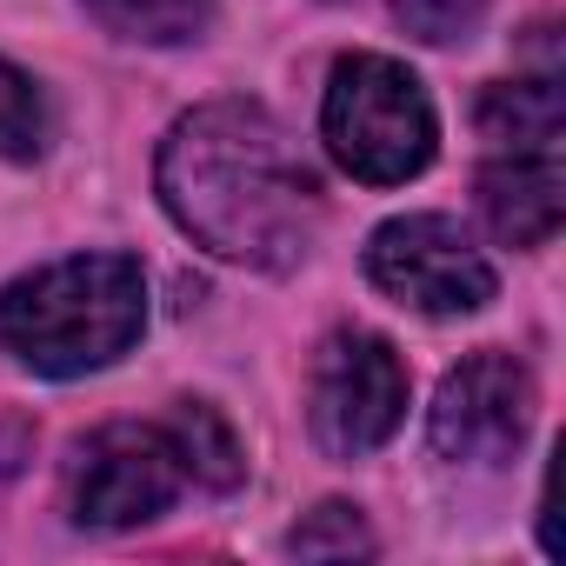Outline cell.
<instances>
[{"label": "cell", "mask_w": 566, "mask_h": 566, "mask_svg": "<svg viewBox=\"0 0 566 566\" xmlns=\"http://www.w3.org/2000/svg\"><path fill=\"white\" fill-rule=\"evenodd\" d=\"M160 207L220 260L280 273L321 233V180L294 134L253 101H213L167 127L154 160Z\"/></svg>", "instance_id": "cell-1"}, {"label": "cell", "mask_w": 566, "mask_h": 566, "mask_svg": "<svg viewBox=\"0 0 566 566\" xmlns=\"http://www.w3.org/2000/svg\"><path fill=\"white\" fill-rule=\"evenodd\" d=\"M147 327V273L127 253H67L0 294V340L48 380L114 367Z\"/></svg>", "instance_id": "cell-2"}, {"label": "cell", "mask_w": 566, "mask_h": 566, "mask_svg": "<svg viewBox=\"0 0 566 566\" xmlns=\"http://www.w3.org/2000/svg\"><path fill=\"white\" fill-rule=\"evenodd\" d=\"M321 134H327L334 160L367 187H400V180L427 174V160L440 147L433 101H427L420 74H407L394 54H347L334 67L327 101H321Z\"/></svg>", "instance_id": "cell-3"}, {"label": "cell", "mask_w": 566, "mask_h": 566, "mask_svg": "<svg viewBox=\"0 0 566 566\" xmlns=\"http://www.w3.org/2000/svg\"><path fill=\"white\" fill-rule=\"evenodd\" d=\"M367 280L387 301H400L413 314H433V321L480 314L493 301L486 253L447 213H400V220L374 227V240H367Z\"/></svg>", "instance_id": "cell-4"}, {"label": "cell", "mask_w": 566, "mask_h": 566, "mask_svg": "<svg viewBox=\"0 0 566 566\" xmlns=\"http://www.w3.org/2000/svg\"><path fill=\"white\" fill-rule=\"evenodd\" d=\"M407 420V367L380 334H334L314 360L307 380V427L321 453L334 460H367L387 447Z\"/></svg>", "instance_id": "cell-5"}, {"label": "cell", "mask_w": 566, "mask_h": 566, "mask_svg": "<svg viewBox=\"0 0 566 566\" xmlns=\"http://www.w3.org/2000/svg\"><path fill=\"white\" fill-rule=\"evenodd\" d=\"M180 486H187V473H180V453H174L167 427H134V420L87 433L74 467H67V506L94 533L160 520L180 500Z\"/></svg>", "instance_id": "cell-6"}, {"label": "cell", "mask_w": 566, "mask_h": 566, "mask_svg": "<svg viewBox=\"0 0 566 566\" xmlns=\"http://www.w3.org/2000/svg\"><path fill=\"white\" fill-rule=\"evenodd\" d=\"M533 433V374L513 354H467L433 407H427V440L453 467H500L526 447Z\"/></svg>", "instance_id": "cell-7"}, {"label": "cell", "mask_w": 566, "mask_h": 566, "mask_svg": "<svg viewBox=\"0 0 566 566\" xmlns=\"http://www.w3.org/2000/svg\"><path fill=\"white\" fill-rule=\"evenodd\" d=\"M480 213L506 247H546L566 220L559 147H500L480 160Z\"/></svg>", "instance_id": "cell-8"}, {"label": "cell", "mask_w": 566, "mask_h": 566, "mask_svg": "<svg viewBox=\"0 0 566 566\" xmlns=\"http://www.w3.org/2000/svg\"><path fill=\"white\" fill-rule=\"evenodd\" d=\"M480 140L486 154L500 147H559L566 140V101L553 74H526V81H500L480 94Z\"/></svg>", "instance_id": "cell-9"}, {"label": "cell", "mask_w": 566, "mask_h": 566, "mask_svg": "<svg viewBox=\"0 0 566 566\" xmlns=\"http://www.w3.org/2000/svg\"><path fill=\"white\" fill-rule=\"evenodd\" d=\"M160 427H167V440H174V453H180V473H187L193 486H207V493H233V486L247 480L240 433L227 427L220 407H207V400H180Z\"/></svg>", "instance_id": "cell-10"}, {"label": "cell", "mask_w": 566, "mask_h": 566, "mask_svg": "<svg viewBox=\"0 0 566 566\" xmlns=\"http://www.w3.org/2000/svg\"><path fill=\"white\" fill-rule=\"evenodd\" d=\"M81 8L120 34V41H140V48H180V41H200L207 21H213V0H81Z\"/></svg>", "instance_id": "cell-11"}, {"label": "cell", "mask_w": 566, "mask_h": 566, "mask_svg": "<svg viewBox=\"0 0 566 566\" xmlns=\"http://www.w3.org/2000/svg\"><path fill=\"white\" fill-rule=\"evenodd\" d=\"M287 553H301V559H367V553H374V533H367L360 506L321 500V506L287 533Z\"/></svg>", "instance_id": "cell-12"}, {"label": "cell", "mask_w": 566, "mask_h": 566, "mask_svg": "<svg viewBox=\"0 0 566 566\" xmlns=\"http://www.w3.org/2000/svg\"><path fill=\"white\" fill-rule=\"evenodd\" d=\"M48 147V107H41V87L0 61V160H34Z\"/></svg>", "instance_id": "cell-13"}, {"label": "cell", "mask_w": 566, "mask_h": 566, "mask_svg": "<svg viewBox=\"0 0 566 566\" xmlns=\"http://www.w3.org/2000/svg\"><path fill=\"white\" fill-rule=\"evenodd\" d=\"M394 14H400V28H407L413 41L453 48V41H467V34L480 28L486 0H394Z\"/></svg>", "instance_id": "cell-14"}]
</instances>
